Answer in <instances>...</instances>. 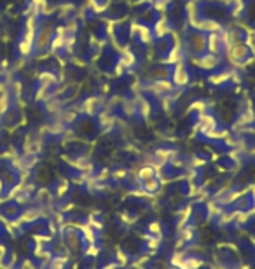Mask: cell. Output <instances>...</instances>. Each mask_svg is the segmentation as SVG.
<instances>
[{
	"instance_id": "obj_1",
	"label": "cell",
	"mask_w": 255,
	"mask_h": 269,
	"mask_svg": "<svg viewBox=\"0 0 255 269\" xmlns=\"http://www.w3.org/2000/svg\"><path fill=\"white\" fill-rule=\"evenodd\" d=\"M172 80L175 86H183L189 82V72L187 69L183 67V63L175 65V69H173V73H172Z\"/></svg>"
}]
</instances>
